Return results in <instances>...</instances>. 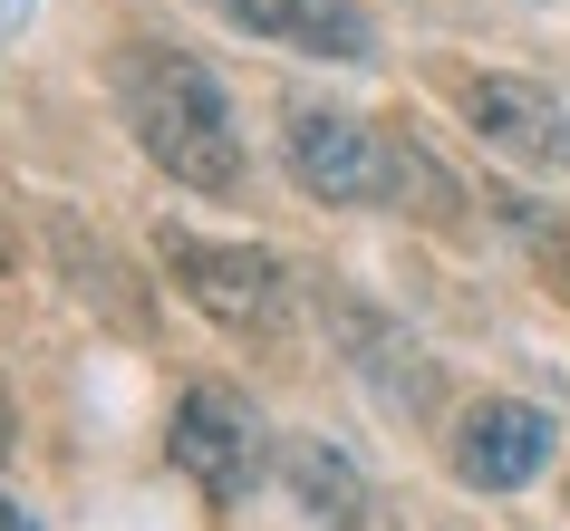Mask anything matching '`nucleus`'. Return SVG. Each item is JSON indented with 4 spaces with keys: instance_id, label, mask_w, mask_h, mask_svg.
<instances>
[{
    "instance_id": "f257e3e1",
    "label": "nucleus",
    "mask_w": 570,
    "mask_h": 531,
    "mask_svg": "<svg viewBox=\"0 0 570 531\" xmlns=\"http://www.w3.org/2000/svg\"><path fill=\"white\" fill-rule=\"evenodd\" d=\"M117 117L136 136L155 175L175 194H242V126H233V97L194 49L175 39H136L117 49Z\"/></svg>"
},
{
    "instance_id": "f03ea898",
    "label": "nucleus",
    "mask_w": 570,
    "mask_h": 531,
    "mask_svg": "<svg viewBox=\"0 0 570 531\" xmlns=\"http://www.w3.org/2000/svg\"><path fill=\"white\" fill-rule=\"evenodd\" d=\"M155 262L213 328L233 338H281L291 328V262L262 242H213L194 223H155Z\"/></svg>"
},
{
    "instance_id": "7ed1b4c3",
    "label": "nucleus",
    "mask_w": 570,
    "mask_h": 531,
    "mask_svg": "<svg viewBox=\"0 0 570 531\" xmlns=\"http://www.w3.org/2000/svg\"><path fill=\"white\" fill-rule=\"evenodd\" d=\"M165 464H175L204 502H252V483H262V464H271L262 406H252L242 386H223V377L175 386V415H165Z\"/></svg>"
},
{
    "instance_id": "20e7f679",
    "label": "nucleus",
    "mask_w": 570,
    "mask_h": 531,
    "mask_svg": "<svg viewBox=\"0 0 570 531\" xmlns=\"http://www.w3.org/2000/svg\"><path fill=\"white\" fill-rule=\"evenodd\" d=\"M281 155H291V184H301L309 204H387V136L358 107L301 97L281 117Z\"/></svg>"
},
{
    "instance_id": "39448f33",
    "label": "nucleus",
    "mask_w": 570,
    "mask_h": 531,
    "mask_svg": "<svg viewBox=\"0 0 570 531\" xmlns=\"http://www.w3.org/2000/svg\"><path fill=\"white\" fill-rule=\"evenodd\" d=\"M464 126H474L493 155L532 165V175H570V107L541 78H503V68H454L445 78Z\"/></svg>"
},
{
    "instance_id": "423d86ee",
    "label": "nucleus",
    "mask_w": 570,
    "mask_h": 531,
    "mask_svg": "<svg viewBox=\"0 0 570 531\" xmlns=\"http://www.w3.org/2000/svg\"><path fill=\"white\" fill-rule=\"evenodd\" d=\"M445 464L464 493H522L541 464H551V415L532 396H474V406L445 425Z\"/></svg>"
},
{
    "instance_id": "0eeeda50",
    "label": "nucleus",
    "mask_w": 570,
    "mask_h": 531,
    "mask_svg": "<svg viewBox=\"0 0 570 531\" xmlns=\"http://www.w3.org/2000/svg\"><path fill=\"white\" fill-rule=\"evenodd\" d=\"M330 328H338V357L358 367L387 406H435V357H416V338L387 319V309H367V299L330 291Z\"/></svg>"
},
{
    "instance_id": "6e6552de",
    "label": "nucleus",
    "mask_w": 570,
    "mask_h": 531,
    "mask_svg": "<svg viewBox=\"0 0 570 531\" xmlns=\"http://www.w3.org/2000/svg\"><path fill=\"white\" fill-rule=\"evenodd\" d=\"M233 30L252 39H281V49H301V59H367L377 30H367L358 0H213Z\"/></svg>"
},
{
    "instance_id": "1a4fd4ad",
    "label": "nucleus",
    "mask_w": 570,
    "mask_h": 531,
    "mask_svg": "<svg viewBox=\"0 0 570 531\" xmlns=\"http://www.w3.org/2000/svg\"><path fill=\"white\" fill-rule=\"evenodd\" d=\"M281 483L301 493V512H309L320 531H358V522H367L358 464H348V454H330L320 435H291V444H281Z\"/></svg>"
},
{
    "instance_id": "9d476101",
    "label": "nucleus",
    "mask_w": 570,
    "mask_h": 531,
    "mask_svg": "<svg viewBox=\"0 0 570 531\" xmlns=\"http://www.w3.org/2000/svg\"><path fill=\"white\" fill-rule=\"evenodd\" d=\"M464 184L425 155V136H387V204H416L425 223H464V204H454Z\"/></svg>"
},
{
    "instance_id": "9b49d317",
    "label": "nucleus",
    "mask_w": 570,
    "mask_h": 531,
    "mask_svg": "<svg viewBox=\"0 0 570 531\" xmlns=\"http://www.w3.org/2000/svg\"><path fill=\"white\" fill-rule=\"evenodd\" d=\"M20 454V415H10V386H0V464Z\"/></svg>"
},
{
    "instance_id": "f8f14e48",
    "label": "nucleus",
    "mask_w": 570,
    "mask_h": 531,
    "mask_svg": "<svg viewBox=\"0 0 570 531\" xmlns=\"http://www.w3.org/2000/svg\"><path fill=\"white\" fill-rule=\"evenodd\" d=\"M0 531H39V522H30V512H20L10 493H0Z\"/></svg>"
},
{
    "instance_id": "ddd939ff",
    "label": "nucleus",
    "mask_w": 570,
    "mask_h": 531,
    "mask_svg": "<svg viewBox=\"0 0 570 531\" xmlns=\"http://www.w3.org/2000/svg\"><path fill=\"white\" fill-rule=\"evenodd\" d=\"M0 271H10V242H0Z\"/></svg>"
}]
</instances>
